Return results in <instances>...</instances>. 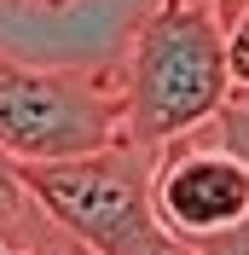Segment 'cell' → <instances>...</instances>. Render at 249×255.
Instances as JSON below:
<instances>
[{
  "label": "cell",
  "instance_id": "9c48e42d",
  "mask_svg": "<svg viewBox=\"0 0 249 255\" xmlns=\"http://www.w3.org/2000/svg\"><path fill=\"white\" fill-rule=\"evenodd\" d=\"M122 255H197V250H191V244H180L174 232H162V226L151 221V226H145V232H139L133 244H127Z\"/></svg>",
  "mask_w": 249,
  "mask_h": 255
},
{
  "label": "cell",
  "instance_id": "52a82bcc",
  "mask_svg": "<svg viewBox=\"0 0 249 255\" xmlns=\"http://www.w3.org/2000/svg\"><path fill=\"white\" fill-rule=\"evenodd\" d=\"M17 238H23V244H35L41 255H93L87 244H76V238H70L64 226H52L35 203H29V215H23V226H17Z\"/></svg>",
  "mask_w": 249,
  "mask_h": 255
},
{
  "label": "cell",
  "instance_id": "6da1fadb",
  "mask_svg": "<svg viewBox=\"0 0 249 255\" xmlns=\"http://www.w3.org/2000/svg\"><path fill=\"white\" fill-rule=\"evenodd\" d=\"M226 23L215 0H162L133 35L122 76V133L145 151L180 139L226 105Z\"/></svg>",
  "mask_w": 249,
  "mask_h": 255
},
{
  "label": "cell",
  "instance_id": "4fadbf2b",
  "mask_svg": "<svg viewBox=\"0 0 249 255\" xmlns=\"http://www.w3.org/2000/svg\"><path fill=\"white\" fill-rule=\"evenodd\" d=\"M41 6H58V0H41Z\"/></svg>",
  "mask_w": 249,
  "mask_h": 255
},
{
  "label": "cell",
  "instance_id": "5b68a950",
  "mask_svg": "<svg viewBox=\"0 0 249 255\" xmlns=\"http://www.w3.org/2000/svg\"><path fill=\"white\" fill-rule=\"evenodd\" d=\"M209 128H215V139L249 168V93H226V105L209 116Z\"/></svg>",
  "mask_w": 249,
  "mask_h": 255
},
{
  "label": "cell",
  "instance_id": "7c38bea8",
  "mask_svg": "<svg viewBox=\"0 0 249 255\" xmlns=\"http://www.w3.org/2000/svg\"><path fill=\"white\" fill-rule=\"evenodd\" d=\"M6 250H12V238H6V232H0V255H6Z\"/></svg>",
  "mask_w": 249,
  "mask_h": 255
},
{
  "label": "cell",
  "instance_id": "3957f363",
  "mask_svg": "<svg viewBox=\"0 0 249 255\" xmlns=\"http://www.w3.org/2000/svg\"><path fill=\"white\" fill-rule=\"evenodd\" d=\"M122 139V87L0 58V151L17 162L87 157Z\"/></svg>",
  "mask_w": 249,
  "mask_h": 255
},
{
  "label": "cell",
  "instance_id": "7a4b0ae2",
  "mask_svg": "<svg viewBox=\"0 0 249 255\" xmlns=\"http://www.w3.org/2000/svg\"><path fill=\"white\" fill-rule=\"evenodd\" d=\"M23 191L52 226H64L93 255H122L156 221L151 215V151L133 145L127 133L110 139L105 151H87V157L23 162Z\"/></svg>",
  "mask_w": 249,
  "mask_h": 255
},
{
  "label": "cell",
  "instance_id": "30bf717a",
  "mask_svg": "<svg viewBox=\"0 0 249 255\" xmlns=\"http://www.w3.org/2000/svg\"><path fill=\"white\" fill-rule=\"evenodd\" d=\"M238 6H244V0H215V17H220V23H232V17H238Z\"/></svg>",
  "mask_w": 249,
  "mask_h": 255
},
{
  "label": "cell",
  "instance_id": "8992f818",
  "mask_svg": "<svg viewBox=\"0 0 249 255\" xmlns=\"http://www.w3.org/2000/svg\"><path fill=\"white\" fill-rule=\"evenodd\" d=\"M29 215V191H23V162L0 151V232L17 238V226Z\"/></svg>",
  "mask_w": 249,
  "mask_h": 255
},
{
  "label": "cell",
  "instance_id": "277c9868",
  "mask_svg": "<svg viewBox=\"0 0 249 255\" xmlns=\"http://www.w3.org/2000/svg\"><path fill=\"white\" fill-rule=\"evenodd\" d=\"M151 215L197 255L238 250V232H249V168L209 122L151 151Z\"/></svg>",
  "mask_w": 249,
  "mask_h": 255
},
{
  "label": "cell",
  "instance_id": "8fae6325",
  "mask_svg": "<svg viewBox=\"0 0 249 255\" xmlns=\"http://www.w3.org/2000/svg\"><path fill=\"white\" fill-rule=\"evenodd\" d=\"M6 255H41V250H35V244H23V238H12V250H6Z\"/></svg>",
  "mask_w": 249,
  "mask_h": 255
},
{
  "label": "cell",
  "instance_id": "ba28073f",
  "mask_svg": "<svg viewBox=\"0 0 249 255\" xmlns=\"http://www.w3.org/2000/svg\"><path fill=\"white\" fill-rule=\"evenodd\" d=\"M226 70H232V93H249V0L226 23Z\"/></svg>",
  "mask_w": 249,
  "mask_h": 255
}]
</instances>
